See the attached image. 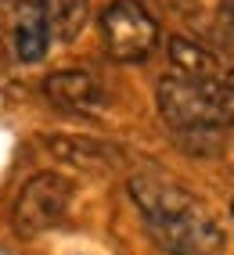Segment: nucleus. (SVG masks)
Instances as JSON below:
<instances>
[{"mask_svg": "<svg viewBox=\"0 0 234 255\" xmlns=\"http://www.w3.org/2000/svg\"><path fill=\"white\" fill-rule=\"evenodd\" d=\"M51 147L61 158H69L76 165H90V169H108L115 162V151L94 140H51Z\"/></svg>", "mask_w": 234, "mask_h": 255, "instance_id": "1a4fd4ad", "label": "nucleus"}, {"mask_svg": "<svg viewBox=\"0 0 234 255\" xmlns=\"http://www.w3.org/2000/svg\"><path fill=\"white\" fill-rule=\"evenodd\" d=\"M0 43L22 65H32L47 54L54 36L40 0H0Z\"/></svg>", "mask_w": 234, "mask_h": 255, "instance_id": "39448f33", "label": "nucleus"}, {"mask_svg": "<svg viewBox=\"0 0 234 255\" xmlns=\"http://www.w3.org/2000/svg\"><path fill=\"white\" fill-rule=\"evenodd\" d=\"M105 50L115 61H144L159 43V25L137 0H115L101 11Z\"/></svg>", "mask_w": 234, "mask_h": 255, "instance_id": "7ed1b4c3", "label": "nucleus"}, {"mask_svg": "<svg viewBox=\"0 0 234 255\" xmlns=\"http://www.w3.org/2000/svg\"><path fill=\"white\" fill-rule=\"evenodd\" d=\"M220 76H216V79H220ZM216 79H198V76L170 72L159 83V112H162V119L173 129H180V133H209V129L227 126L224 108H220Z\"/></svg>", "mask_w": 234, "mask_h": 255, "instance_id": "f03ea898", "label": "nucleus"}, {"mask_svg": "<svg viewBox=\"0 0 234 255\" xmlns=\"http://www.w3.org/2000/svg\"><path fill=\"white\" fill-rule=\"evenodd\" d=\"M220 14H224V25L231 29V36H234V0H227V4L220 7Z\"/></svg>", "mask_w": 234, "mask_h": 255, "instance_id": "9b49d317", "label": "nucleus"}, {"mask_svg": "<svg viewBox=\"0 0 234 255\" xmlns=\"http://www.w3.org/2000/svg\"><path fill=\"white\" fill-rule=\"evenodd\" d=\"M170 61H173V72L184 76H198V79H216L220 76V61H216L209 50H202L191 40H170Z\"/></svg>", "mask_w": 234, "mask_h": 255, "instance_id": "0eeeda50", "label": "nucleus"}, {"mask_svg": "<svg viewBox=\"0 0 234 255\" xmlns=\"http://www.w3.org/2000/svg\"><path fill=\"white\" fill-rule=\"evenodd\" d=\"M54 40H72L87 22V0H40Z\"/></svg>", "mask_w": 234, "mask_h": 255, "instance_id": "6e6552de", "label": "nucleus"}, {"mask_svg": "<svg viewBox=\"0 0 234 255\" xmlns=\"http://www.w3.org/2000/svg\"><path fill=\"white\" fill-rule=\"evenodd\" d=\"M69 201H72V183L58 176V173H40L32 176L18 201H14V230L22 237H36L47 234L51 227H58L65 212H69Z\"/></svg>", "mask_w": 234, "mask_h": 255, "instance_id": "20e7f679", "label": "nucleus"}, {"mask_svg": "<svg viewBox=\"0 0 234 255\" xmlns=\"http://www.w3.org/2000/svg\"><path fill=\"white\" fill-rule=\"evenodd\" d=\"M216 90H220V108H224V119L231 126L234 123V72H224L216 79Z\"/></svg>", "mask_w": 234, "mask_h": 255, "instance_id": "9d476101", "label": "nucleus"}, {"mask_svg": "<svg viewBox=\"0 0 234 255\" xmlns=\"http://www.w3.org/2000/svg\"><path fill=\"white\" fill-rule=\"evenodd\" d=\"M130 194L144 212L148 230L155 241L173 255H220L224 230L213 219V212L198 198H191L184 187L166 183L155 176H141L130 183Z\"/></svg>", "mask_w": 234, "mask_h": 255, "instance_id": "f257e3e1", "label": "nucleus"}, {"mask_svg": "<svg viewBox=\"0 0 234 255\" xmlns=\"http://www.w3.org/2000/svg\"><path fill=\"white\" fill-rule=\"evenodd\" d=\"M43 94L54 108L61 112H76V115H90L97 108H105V90L90 72L83 69H61L54 76L43 79Z\"/></svg>", "mask_w": 234, "mask_h": 255, "instance_id": "423d86ee", "label": "nucleus"}]
</instances>
